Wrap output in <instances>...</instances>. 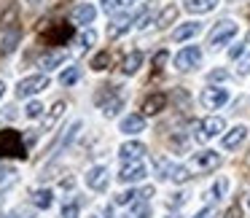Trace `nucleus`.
Masks as SVG:
<instances>
[{"label": "nucleus", "instance_id": "nucleus-19", "mask_svg": "<svg viewBox=\"0 0 250 218\" xmlns=\"http://www.w3.org/2000/svg\"><path fill=\"white\" fill-rule=\"evenodd\" d=\"M17 24H19V8L8 6L6 11L0 14V30L3 33H11V30H17Z\"/></svg>", "mask_w": 250, "mask_h": 218}, {"label": "nucleus", "instance_id": "nucleus-12", "mask_svg": "<svg viewBox=\"0 0 250 218\" xmlns=\"http://www.w3.org/2000/svg\"><path fill=\"white\" fill-rule=\"evenodd\" d=\"M143 178H146V164H140V162L124 164V167H121V173H119L121 183H135V180H143Z\"/></svg>", "mask_w": 250, "mask_h": 218}, {"label": "nucleus", "instance_id": "nucleus-4", "mask_svg": "<svg viewBox=\"0 0 250 218\" xmlns=\"http://www.w3.org/2000/svg\"><path fill=\"white\" fill-rule=\"evenodd\" d=\"M202 62V51L199 46H186V49L178 51V57H175V67H178L180 73H188L194 70L196 65Z\"/></svg>", "mask_w": 250, "mask_h": 218}, {"label": "nucleus", "instance_id": "nucleus-48", "mask_svg": "<svg viewBox=\"0 0 250 218\" xmlns=\"http://www.w3.org/2000/svg\"><path fill=\"white\" fill-rule=\"evenodd\" d=\"M92 218H100V216H92Z\"/></svg>", "mask_w": 250, "mask_h": 218}, {"label": "nucleus", "instance_id": "nucleus-32", "mask_svg": "<svg viewBox=\"0 0 250 218\" xmlns=\"http://www.w3.org/2000/svg\"><path fill=\"white\" fill-rule=\"evenodd\" d=\"M226 186H229V180H226V178H221L210 191H207V199H210V202H212V199H221V196L226 194Z\"/></svg>", "mask_w": 250, "mask_h": 218}, {"label": "nucleus", "instance_id": "nucleus-41", "mask_svg": "<svg viewBox=\"0 0 250 218\" xmlns=\"http://www.w3.org/2000/svg\"><path fill=\"white\" fill-rule=\"evenodd\" d=\"M226 78H229L226 70H212L210 73V81H226Z\"/></svg>", "mask_w": 250, "mask_h": 218}, {"label": "nucleus", "instance_id": "nucleus-34", "mask_svg": "<svg viewBox=\"0 0 250 218\" xmlns=\"http://www.w3.org/2000/svg\"><path fill=\"white\" fill-rule=\"evenodd\" d=\"M248 51H250V33H248V38H245L242 44H237L231 51H229V57H231V60H239V57L248 54Z\"/></svg>", "mask_w": 250, "mask_h": 218}, {"label": "nucleus", "instance_id": "nucleus-3", "mask_svg": "<svg viewBox=\"0 0 250 218\" xmlns=\"http://www.w3.org/2000/svg\"><path fill=\"white\" fill-rule=\"evenodd\" d=\"M49 89V76H30V78H22L17 87V97L19 100H27V97H35L38 92Z\"/></svg>", "mask_w": 250, "mask_h": 218}, {"label": "nucleus", "instance_id": "nucleus-37", "mask_svg": "<svg viewBox=\"0 0 250 218\" xmlns=\"http://www.w3.org/2000/svg\"><path fill=\"white\" fill-rule=\"evenodd\" d=\"M62 218H78V202H70V205L62 207Z\"/></svg>", "mask_w": 250, "mask_h": 218}, {"label": "nucleus", "instance_id": "nucleus-28", "mask_svg": "<svg viewBox=\"0 0 250 218\" xmlns=\"http://www.w3.org/2000/svg\"><path fill=\"white\" fill-rule=\"evenodd\" d=\"M33 205L35 207H43V210H46V207H51V191L49 189L35 191V194H33Z\"/></svg>", "mask_w": 250, "mask_h": 218}, {"label": "nucleus", "instance_id": "nucleus-45", "mask_svg": "<svg viewBox=\"0 0 250 218\" xmlns=\"http://www.w3.org/2000/svg\"><path fill=\"white\" fill-rule=\"evenodd\" d=\"M27 3H33V6H35V3H38V0H27Z\"/></svg>", "mask_w": 250, "mask_h": 218}, {"label": "nucleus", "instance_id": "nucleus-21", "mask_svg": "<svg viewBox=\"0 0 250 218\" xmlns=\"http://www.w3.org/2000/svg\"><path fill=\"white\" fill-rule=\"evenodd\" d=\"M199 33H202L199 22H186V24H180V27L172 33V41H188V38H194V35H199Z\"/></svg>", "mask_w": 250, "mask_h": 218}, {"label": "nucleus", "instance_id": "nucleus-43", "mask_svg": "<svg viewBox=\"0 0 250 218\" xmlns=\"http://www.w3.org/2000/svg\"><path fill=\"white\" fill-rule=\"evenodd\" d=\"M38 132H41V130H27V146H30V143H35V137H38Z\"/></svg>", "mask_w": 250, "mask_h": 218}, {"label": "nucleus", "instance_id": "nucleus-6", "mask_svg": "<svg viewBox=\"0 0 250 218\" xmlns=\"http://www.w3.org/2000/svg\"><path fill=\"white\" fill-rule=\"evenodd\" d=\"M223 119H218V116H210V119H205L202 124H196V140L199 143H205V140H210V137H215V135H221L223 132Z\"/></svg>", "mask_w": 250, "mask_h": 218}, {"label": "nucleus", "instance_id": "nucleus-25", "mask_svg": "<svg viewBox=\"0 0 250 218\" xmlns=\"http://www.w3.org/2000/svg\"><path fill=\"white\" fill-rule=\"evenodd\" d=\"M67 60V54L65 51H51V54H46L43 60H41V67H43V70H51V67H57V65H62V62Z\"/></svg>", "mask_w": 250, "mask_h": 218}, {"label": "nucleus", "instance_id": "nucleus-11", "mask_svg": "<svg viewBox=\"0 0 250 218\" xmlns=\"http://www.w3.org/2000/svg\"><path fill=\"white\" fill-rule=\"evenodd\" d=\"M108 167H92L86 173V186L89 189H94V191H105L108 189Z\"/></svg>", "mask_w": 250, "mask_h": 218}, {"label": "nucleus", "instance_id": "nucleus-8", "mask_svg": "<svg viewBox=\"0 0 250 218\" xmlns=\"http://www.w3.org/2000/svg\"><path fill=\"white\" fill-rule=\"evenodd\" d=\"M218 164H221V153H215V151H199V153H194V159H191V167L199 170V173L215 170Z\"/></svg>", "mask_w": 250, "mask_h": 218}, {"label": "nucleus", "instance_id": "nucleus-20", "mask_svg": "<svg viewBox=\"0 0 250 218\" xmlns=\"http://www.w3.org/2000/svg\"><path fill=\"white\" fill-rule=\"evenodd\" d=\"M245 137H248V127H242V124L234 127V130L229 132V135H223V148H229V151H231V148L242 146Z\"/></svg>", "mask_w": 250, "mask_h": 218}, {"label": "nucleus", "instance_id": "nucleus-47", "mask_svg": "<svg viewBox=\"0 0 250 218\" xmlns=\"http://www.w3.org/2000/svg\"><path fill=\"white\" fill-rule=\"evenodd\" d=\"M248 205H250V196H248Z\"/></svg>", "mask_w": 250, "mask_h": 218}, {"label": "nucleus", "instance_id": "nucleus-22", "mask_svg": "<svg viewBox=\"0 0 250 218\" xmlns=\"http://www.w3.org/2000/svg\"><path fill=\"white\" fill-rule=\"evenodd\" d=\"M188 14H210L218 6V0H183Z\"/></svg>", "mask_w": 250, "mask_h": 218}, {"label": "nucleus", "instance_id": "nucleus-1", "mask_svg": "<svg viewBox=\"0 0 250 218\" xmlns=\"http://www.w3.org/2000/svg\"><path fill=\"white\" fill-rule=\"evenodd\" d=\"M27 146H24L22 135L17 130H0V156H14V159H24L27 156Z\"/></svg>", "mask_w": 250, "mask_h": 218}, {"label": "nucleus", "instance_id": "nucleus-17", "mask_svg": "<svg viewBox=\"0 0 250 218\" xmlns=\"http://www.w3.org/2000/svg\"><path fill=\"white\" fill-rule=\"evenodd\" d=\"M94 17H97V8H94L92 3H81V6H76V11H73V22L76 24H92Z\"/></svg>", "mask_w": 250, "mask_h": 218}, {"label": "nucleus", "instance_id": "nucleus-27", "mask_svg": "<svg viewBox=\"0 0 250 218\" xmlns=\"http://www.w3.org/2000/svg\"><path fill=\"white\" fill-rule=\"evenodd\" d=\"M167 178H172L175 183H186V180H191V170L188 167H180V164H172Z\"/></svg>", "mask_w": 250, "mask_h": 218}, {"label": "nucleus", "instance_id": "nucleus-5", "mask_svg": "<svg viewBox=\"0 0 250 218\" xmlns=\"http://www.w3.org/2000/svg\"><path fill=\"white\" fill-rule=\"evenodd\" d=\"M70 38H73V24H67V22H60L43 33V41L49 46H65Z\"/></svg>", "mask_w": 250, "mask_h": 218}, {"label": "nucleus", "instance_id": "nucleus-46", "mask_svg": "<svg viewBox=\"0 0 250 218\" xmlns=\"http://www.w3.org/2000/svg\"><path fill=\"white\" fill-rule=\"evenodd\" d=\"M248 164H250V153H248Z\"/></svg>", "mask_w": 250, "mask_h": 218}, {"label": "nucleus", "instance_id": "nucleus-23", "mask_svg": "<svg viewBox=\"0 0 250 218\" xmlns=\"http://www.w3.org/2000/svg\"><path fill=\"white\" fill-rule=\"evenodd\" d=\"M143 65V51H129V54L124 57V65H121V70L126 73V76H135L137 70H140Z\"/></svg>", "mask_w": 250, "mask_h": 218}, {"label": "nucleus", "instance_id": "nucleus-2", "mask_svg": "<svg viewBox=\"0 0 250 218\" xmlns=\"http://www.w3.org/2000/svg\"><path fill=\"white\" fill-rule=\"evenodd\" d=\"M234 35H237V22H231V19H223V22H218L215 27H212L207 46H210L212 51H218L221 46H226L229 41L234 38Z\"/></svg>", "mask_w": 250, "mask_h": 218}, {"label": "nucleus", "instance_id": "nucleus-16", "mask_svg": "<svg viewBox=\"0 0 250 218\" xmlns=\"http://www.w3.org/2000/svg\"><path fill=\"white\" fill-rule=\"evenodd\" d=\"M65 108H67V105L62 103V100H57V103L49 108V113H46V119H43V130H41V132H51V130H54L57 121H60V119H62V113H65Z\"/></svg>", "mask_w": 250, "mask_h": 218}, {"label": "nucleus", "instance_id": "nucleus-38", "mask_svg": "<svg viewBox=\"0 0 250 218\" xmlns=\"http://www.w3.org/2000/svg\"><path fill=\"white\" fill-rule=\"evenodd\" d=\"M167 60H169V54L162 49L156 57H153V70H162V67H164V62H167Z\"/></svg>", "mask_w": 250, "mask_h": 218}, {"label": "nucleus", "instance_id": "nucleus-39", "mask_svg": "<svg viewBox=\"0 0 250 218\" xmlns=\"http://www.w3.org/2000/svg\"><path fill=\"white\" fill-rule=\"evenodd\" d=\"M223 218H242V207H239V205H231V207L226 210V216H223Z\"/></svg>", "mask_w": 250, "mask_h": 218}, {"label": "nucleus", "instance_id": "nucleus-35", "mask_svg": "<svg viewBox=\"0 0 250 218\" xmlns=\"http://www.w3.org/2000/svg\"><path fill=\"white\" fill-rule=\"evenodd\" d=\"M24 113H27V119H38V116L43 113V105H41L38 100H33V103L27 105V110H24Z\"/></svg>", "mask_w": 250, "mask_h": 218}, {"label": "nucleus", "instance_id": "nucleus-7", "mask_svg": "<svg viewBox=\"0 0 250 218\" xmlns=\"http://www.w3.org/2000/svg\"><path fill=\"white\" fill-rule=\"evenodd\" d=\"M202 105H205L207 110H218L221 105H226L229 103V92L226 89H221V87H207L205 92H202Z\"/></svg>", "mask_w": 250, "mask_h": 218}, {"label": "nucleus", "instance_id": "nucleus-14", "mask_svg": "<svg viewBox=\"0 0 250 218\" xmlns=\"http://www.w3.org/2000/svg\"><path fill=\"white\" fill-rule=\"evenodd\" d=\"M148 148L143 146V143L132 140V143H124V146L119 148V156L124 159V162H140V156H146Z\"/></svg>", "mask_w": 250, "mask_h": 218}, {"label": "nucleus", "instance_id": "nucleus-10", "mask_svg": "<svg viewBox=\"0 0 250 218\" xmlns=\"http://www.w3.org/2000/svg\"><path fill=\"white\" fill-rule=\"evenodd\" d=\"M167 108V94L164 92H153L143 100V116H156Z\"/></svg>", "mask_w": 250, "mask_h": 218}, {"label": "nucleus", "instance_id": "nucleus-49", "mask_svg": "<svg viewBox=\"0 0 250 218\" xmlns=\"http://www.w3.org/2000/svg\"><path fill=\"white\" fill-rule=\"evenodd\" d=\"M167 218H175V216H167Z\"/></svg>", "mask_w": 250, "mask_h": 218}, {"label": "nucleus", "instance_id": "nucleus-36", "mask_svg": "<svg viewBox=\"0 0 250 218\" xmlns=\"http://www.w3.org/2000/svg\"><path fill=\"white\" fill-rule=\"evenodd\" d=\"M94 41H97L94 30H86V33L81 35V41H78V44H81V49H92V46H94Z\"/></svg>", "mask_w": 250, "mask_h": 218}, {"label": "nucleus", "instance_id": "nucleus-29", "mask_svg": "<svg viewBox=\"0 0 250 218\" xmlns=\"http://www.w3.org/2000/svg\"><path fill=\"white\" fill-rule=\"evenodd\" d=\"M132 3H135V0H103V11L105 14H116L124 6H132Z\"/></svg>", "mask_w": 250, "mask_h": 218}, {"label": "nucleus", "instance_id": "nucleus-44", "mask_svg": "<svg viewBox=\"0 0 250 218\" xmlns=\"http://www.w3.org/2000/svg\"><path fill=\"white\" fill-rule=\"evenodd\" d=\"M3 92H6V84L0 81V97H3Z\"/></svg>", "mask_w": 250, "mask_h": 218}, {"label": "nucleus", "instance_id": "nucleus-31", "mask_svg": "<svg viewBox=\"0 0 250 218\" xmlns=\"http://www.w3.org/2000/svg\"><path fill=\"white\" fill-rule=\"evenodd\" d=\"M108 65H110V54H108V51H100V54H94V60L89 62V67H92V70H105Z\"/></svg>", "mask_w": 250, "mask_h": 218}, {"label": "nucleus", "instance_id": "nucleus-9", "mask_svg": "<svg viewBox=\"0 0 250 218\" xmlns=\"http://www.w3.org/2000/svg\"><path fill=\"white\" fill-rule=\"evenodd\" d=\"M140 14H143V11H137V14H124V17H119L116 22H110V24H108V38H119V35H124L126 30L132 27V24H137Z\"/></svg>", "mask_w": 250, "mask_h": 218}, {"label": "nucleus", "instance_id": "nucleus-13", "mask_svg": "<svg viewBox=\"0 0 250 218\" xmlns=\"http://www.w3.org/2000/svg\"><path fill=\"white\" fill-rule=\"evenodd\" d=\"M81 127H83V121H78V119H76V121H73V124L65 130V135H62V137H57V140L49 146V153H51V151H57V148H67V146H70V143L78 137V132H81Z\"/></svg>", "mask_w": 250, "mask_h": 218}, {"label": "nucleus", "instance_id": "nucleus-24", "mask_svg": "<svg viewBox=\"0 0 250 218\" xmlns=\"http://www.w3.org/2000/svg\"><path fill=\"white\" fill-rule=\"evenodd\" d=\"M175 19H178V6H167V8H164V11L156 17V27H159V30H167L169 24L175 22Z\"/></svg>", "mask_w": 250, "mask_h": 218}, {"label": "nucleus", "instance_id": "nucleus-42", "mask_svg": "<svg viewBox=\"0 0 250 218\" xmlns=\"http://www.w3.org/2000/svg\"><path fill=\"white\" fill-rule=\"evenodd\" d=\"M212 216H215V207H205V210H202V213H196L194 218H212Z\"/></svg>", "mask_w": 250, "mask_h": 218}, {"label": "nucleus", "instance_id": "nucleus-50", "mask_svg": "<svg viewBox=\"0 0 250 218\" xmlns=\"http://www.w3.org/2000/svg\"><path fill=\"white\" fill-rule=\"evenodd\" d=\"M231 3H237V0H231Z\"/></svg>", "mask_w": 250, "mask_h": 218}, {"label": "nucleus", "instance_id": "nucleus-30", "mask_svg": "<svg viewBox=\"0 0 250 218\" xmlns=\"http://www.w3.org/2000/svg\"><path fill=\"white\" fill-rule=\"evenodd\" d=\"M14 178H17V170L8 167V164H0V189H6L8 183H14Z\"/></svg>", "mask_w": 250, "mask_h": 218}, {"label": "nucleus", "instance_id": "nucleus-15", "mask_svg": "<svg viewBox=\"0 0 250 218\" xmlns=\"http://www.w3.org/2000/svg\"><path fill=\"white\" fill-rule=\"evenodd\" d=\"M146 130V116L143 113H129L121 119V132L124 135H137V132Z\"/></svg>", "mask_w": 250, "mask_h": 218}, {"label": "nucleus", "instance_id": "nucleus-26", "mask_svg": "<svg viewBox=\"0 0 250 218\" xmlns=\"http://www.w3.org/2000/svg\"><path fill=\"white\" fill-rule=\"evenodd\" d=\"M78 78H81V67H65V70H62V76H60V84L62 87H73V84L78 81Z\"/></svg>", "mask_w": 250, "mask_h": 218}, {"label": "nucleus", "instance_id": "nucleus-18", "mask_svg": "<svg viewBox=\"0 0 250 218\" xmlns=\"http://www.w3.org/2000/svg\"><path fill=\"white\" fill-rule=\"evenodd\" d=\"M19 41H22V27L6 33V38L0 41V54H3V57L14 54V51H17V46H19Z\"/></svg>", "mask_w": 250, "mask_h": 218}, {"label": "nucleus", "instance_id": "nucleus-33", "mask_svg": "<svg viewBox=\"0 0 250 218\" xmlns=\"http://www.w3.org/2000/svg\"><path fill=\"white\" fill-rule=\"evenodd\" d=\"M137 199H140V191H121V194H116V205H132Z\"/></svg>", "mask_w": 250, "mask_h": 218}, {"label": "nucleus", "instance_id": "nucleus-40", "mask_svg": "<svg viewBox=\"0 0 250 218\" xmlns=\"http://www.w3.org/2000/svg\"><path fill=\"white\" fill-rule=\"evenodd\" d=\"M186 199H188V196H186V194H175V196H172V199H169V202H167V205H169V207H180V205H183V202H186Z\"/></svg>", "mask_w": 250, "mask_h": 218}]
</instances>
